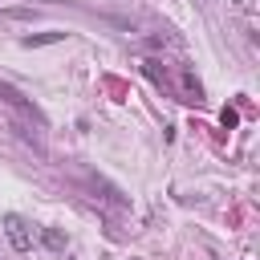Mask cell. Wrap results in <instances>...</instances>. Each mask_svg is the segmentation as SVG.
<instances>
[{"mask_svg":"<svg viewBox=\"0 0 260 260\" xmlns=\"http://www.w3.org/2000/svg\"><path fill=\"white\" fill-rule=\"evenodd\" d=\"M0 102L8 106V110H16V114H24V118H32V122H45L41 118V110L32 106V98H24L16 85H8V81H0Z\"/></svg>","mask_w":260,"mask_h":260,"instance_id":"1","label":"cell"},{"mask_svg":"<svg viewBox=\"0 0 260 260\" xmlns=\"http://www.w3.org/2000/svg\"><path fill=\"white\" fill-rule=\"evenodd\" d=\"M4 236H8V244L16 248V252H28L32 248V232H28V219L24 215H4Z\"/></svg>","mask_w":260,"mask_h":260,"instance_id":"2","label":"cell"},{"mask_svg":"<svg viewBox=\"0 0 260 260\" xmlns=\"http://www.w3.org/2000/svg\"><path fill=\"white\" fill-rule=\"evenodd\" d=\"M41 240H45V248H49V252H65V236H61L57 228H45V232H41Z\"/></svg>","mask_w":260,"mask_h":260,"instance_id":"3","label":"cell"},{"mask_svg":"<svg viewBox=\"0 0 260 260\" xmlns=\"http://www.w3.org/2000/svg\"><path fill=\"white\" fill-rule=\"evenodd\" d=\"M65 32H37V37H24V49H37V45H53V41H61Z\"/></svg>","mask_w":260,"mask_h":260,"instance_id":"4","label":"cell"},{"mask_svg":"<svg viewBox=\"0 0 260 260\" xmlns=\"http://www.w3.org/2000/svg\"><path fill=\"white\" fill-rule=\"evenodd\" d=\"M232 4H236V8H244V12H248V8H252V4H248V0H232Z\"/></svg>","mask_w":260,"mask_h":260,"instance_id":"5","label":"cell"}]
</instances>
